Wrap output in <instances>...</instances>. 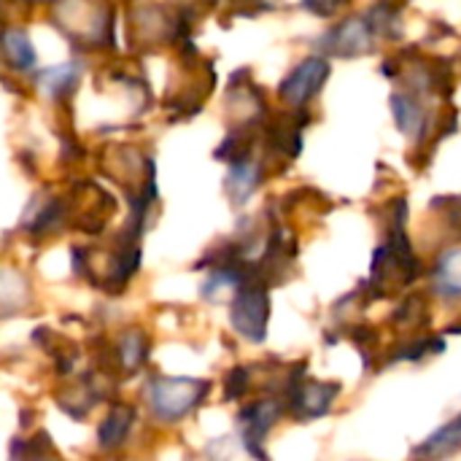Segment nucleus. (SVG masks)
Wrapping results in <instances>:
<instances>
[{"mask_svg": "<svg viewBox=\"0 0 461 461\" xmlns=\"http://www.w3.org/2000/svg\"><path fill=\"white\" fill-rule=\"evenodd\" d=\"M78 78H81V65L78 62H65V65L46 68L38 76V86L49 97H62V95H70L73 92V86L78 84Z\"/></svg>", "mask_w": 461, "mask_h": 461, "instance_id": "12", "label": "nucleus"}, {"mask_svg": "<svg viewBox=\"0 0 461 461\" xmlns=\"http://www.w3.org/2000/svg\"><path fill=\"white\" fill-rule=\"evenodd\" d=\"M375 30L367 22V16H348L338 27H332L327 35L319 38V49L338 57H359L373 51Z\"/></svg>", "mask_w": 461, "mask_h": 461, "instance_id": "6", "label": "nucleus"}, {"mask_svg": "<svg viewBox=\"0 0 461 461\" xmlns=\"http://www.w3.org/2000/svg\"><path fill=\"white\" fill-rule=\"evenodd\" d=\"M346 0H303V8H308L316 16H332L335 11L343 8Z\"/></svg>", "mask_w": 461, "mask_h": 461, "instance_id": "18", "label": "nucleus"}, {"mask_svg": "<svg viewBox=\"0 0 461 461\" xmlns=\"http://www.w3.org/2000/svg\"><path fill=\"white\" fill-rule=\"evenodd\" d=\"M132 424H135V408L124 405V402H116L97 427V446L103 451L122 448L127 443V435H130Z\"/></svg>", "mask_w": 461, "mask_h": 461, "instance_id": "7", "label": "nucleus"}, {"mask_svg": "<svg viewBox=\"0 0 461 461\" xmlns=\"http://www.w3.org/2000/svg\"><path fill=\"white\" fill-rule=\"evenodd\" d=\"M327 78H330V62L324 57H308L278 84V95L292 108H303L321 92Z\"/></svg>", "mask_w": 461, "mask_h": 461, "instance_id": "4", "label": "nucleus"}, {"mask_svg": "<svg viewBox=\"0 0 461 461\" xmlns=\"http://www.w3.org/2000/svg\"><path fill=\"white\" fill-rule=\"evenodd\" d=\"M211 392L208 381L200 378H149L146 386V402L157 421L176 424L184 421L192 411H197Z\"/></svg>", "mask_w": 461, "mask_h": 461, "instance_id": "1", "label": "nucleus"}, {"mask_svg": "<svg viewBox=\"0 0 461 461\" xmlns=\"http://www.w3.org/2000/svg\"><path fill=\"white\" fill-rule=\"evenodd\" d=\"M3 57L19 73L22 70H30L35 65V49H32V43H30V38H27L24 30L11 27V30L3 32Z\"/></svg>", "mask_w": 461, "mask_h": 461, "instance_id": "13", "label": "nucleus"}, {"mask_svg": "<svg viewBox=\"0 0 461 461\" xmlns=\"http://www.w3.org/2000/svg\"><path fill=\"white\" fill-rule=\"evenodd\" d=\"M461 451V413L448 421L446 427H440L424 446L413 448V456H451Z\"/></svg>", "mask_w": 461, "mask_h": 461, "instance_id": "11", "label": "nucleus"}, {"mask_svg": "<svg viewBox=\"0 0 461 461\" xmlns=\"http://www.w3.org/2000/svg\"><path fill=\"white\" fill-rule=\"evenodd\" d=\"M30 3H51V0H30Z\"/></svg>", "mask_w": 461, "mask_h": 461, "instance_id": "19", "label": "nucleus"}, {"mask_svg": "<svg viewBox=\"0 0 461 461\" xmlns=\"http://www.w3.org/2000/svg\"><path fill=\"white\" fill-rule=\"evenodd\" d=\"M432 351H446V340L443 338H419L408 346H400L394 351V357H389V362H419Z\"/></svg>", "mask_w": 461, "mask_h": 461, "instance_id": "16", "label": "nucleus"}, {"mask_svg": "<svg viewBox=\"0 0 461 461\" xmlns=\"http://www.w3.org/2000/svg\"><path fill=\"white\" fill-rule=\"evenodd\" d=\"M435 294L446 300H461V246L448 249L432 270Z\"/></svg>", "mask_w": 461, "mask_h": 461, "instance_id": "9", "label": "nucleus"}, {"mask_svg": "<svg viewBox=\"0 0 461 461\" xmlns=\"http://www.w3.org/2000/svg\"><path fill=\"white\" fill-rule=\"evenodd\" d=\"M149 357V340L140 330H127L119 348H116V359H119V367L124 373H135Z\"/></svg>", "mask_w": 461, "mask_h": 461, "instance_id": "14", "label": "nucleus"}, {"mask_svg": "<svg viewBox=\"0 0 461 461\" xmlns=\"http://www.w3.org/2000/svg\"><path fill=\"white\" fill-rule=\"evenodd\" d=\"M305 365H297L294 373L286 381V408L297 421H313L330 413L332 402L340 394L338 384H321V381H305Z\"/></svg>", "mask_w": 461, "mask_h": 461, "instance_id": "3", "label": "nucleus"}, {"mask_svg": "<svg viewBox=\"0 0 461 461\" xmlns=\"http://www.w3.org/2000/svg\"><path fill=\"white\" fill-rule=\"evenodd\" d=\"M389 105H392V113H394V122L397 127L408 135V138H416L421 140L424 132H427V111L421 105V100L416 95H405V92H394L389 97Z\"/></svg>", "mask_w": 461, "mask_h": 461, "instance_id": "8", "label": "nucleus"}, {"mask_svg": "<svg viewBox=\"0 0 461 461\" xmlns=\"http://www.w3.org/2000/svg\"><path fill=\"white\" fill-rule=\"evenodd\" d=\"M267 319H270V297H267L265 278L240 284L235 289V300L230 311V321L235 332L249 343H262L267 332Z\"/></svg>", "mask_w": 461, "mask_h": 461, "instance_id": "2", "label": "nucleus"}, {"mask_svg": "<svg viewBox=\"0 0 461 461\" xmlns=\"http://www.w3.org/2000/svg\"><path fill=\"white\" fill-rule=\"evenodd\" d=\"M249 386H251V375H249V370L246 367H235L230 375H227V381H224V400H240L246 392H249Z\"/></svg>", "mask_w": 461, "mask_h": 461, "instance_id": "17", "label": "nucleus"}, {"mask_svg": "<svg viewBox=\"0 0 461 461\" xmlns=\"http://www.w3.org/2000/svg\"><path fill=\"white\" fill-rule=\"evenodd\" d=\"M257 186H259V165H257L249 154L232 159V167H230V173H227V181H224L227 194H230L235 203H246L249 194H251Z\"/></svg>", "mask_w": 461, "mask_h": 461, "instance_id": "10", "label": "nucleus"}, {"mask_svg": "<svg viewBox=\"0 0 461 461\" xmlns=\"http://www.w3.org/2000/svg\"><path fill=\"white\" fill-rule=\"evenodd\" d=\"M284 408H286V402H278L273 397L254 400V402H249V405L240 408V413H238V429H240V440H243V446L249 448L251 456H262V459L267 456L262 451V440L276 427V421L281 419Z\"/></svg>", "mask_w": 461, "mask_h": 461, "instance_id": "5", "label": "nucleus"}, {"mask_svg": "<svg viewBox=\"0 0 461 461\" xmlns=\"http://www.w3.org/2000/svg\"><path fill=\"white\" fill-rule=\"evenodd\" d=\"M365 16H367V22L373 24L375 35H386V38H392V41L402 38V19H400V11H397L394 5L378 3V5H373Z\"/></svg>", "mask_w": 461, "mask_h": 461, "instance_id": "15", "label": "nucleus"}]
</instances>
